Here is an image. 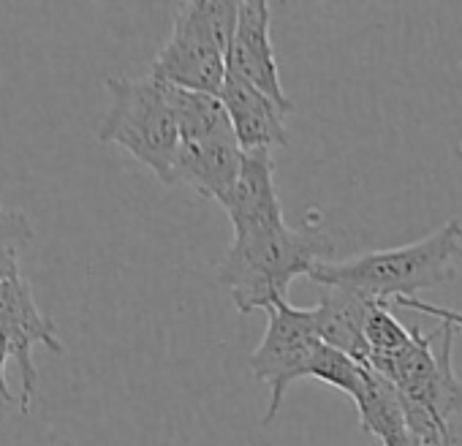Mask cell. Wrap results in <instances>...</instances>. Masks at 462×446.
Returning <instances> with one entry per match:
<instances>
[{"mask_svg": "<svg viewBox=\"0 0 462 446\" xmlns=\"http://www.w3.org/2000/svg\"><path fill=\"white\" fill-rule=\"evenodd\" d=\"M459 256L462 223L451 218L416 243L359 254L343 262H321L310 281L319 286H340L370 302L389 305V300L416 297L424 289L454 281Z\"/></svg>", "mask_w": 462, "mask_h": 446, "instance_id": "6da1fadb", "label": "cell"}, {"mask_svg": "<svg viewBox=\"0 0 462 446\" xmlns=\"http://www.w3.org/2000/svg\"><path fill=\"white\" fill-rule=\"evenodd\" d=\"M332 251L335 246L321 223L235 237L217 265V281L240 313L267 311L273 302L286 300L297 278H310L321 262H329Z\"/></svg>", "mask_w": 462, "mask_h": 446, "instance_id": "7a4b0ae2", "label": "cell"}, {"mask_svg": "<svg viewBox=\"0 0 462 446\" xmlns=\"http://www.w3.org/2000/svg\"><path fill=\"white\" fill-rule=\"evenodd\" d=\"M106 93L109 107L96 123L98 142L123 147L161 182L171 185L180 153V128L166 85L152 74L109 77Z\"/></svg>", "mask_w": 462, "mask_h": 446, "instance_id": "3957f363", "label": "cell"}, {"mask_svg": "<svg viewBox=\"0 0 462 446\" xmlns=\"http://www.w3.org/2000/svg\"><path fill=\"white\" fill-rule=\"evenodd\" d=\"M237 23L240 4L188 0L180 6L171 36L155 55L150 74L174 88L220 96Z\"/></svg>", "mask_w": 462, "mask_h": 446, "instance_id": "277c9868", "label": "cell"}, {"mask_svg": "<svg viewBox=\"0 0 462 446\" xmlns=\"http://www.w3.org/2000/svg\"><path fill=\"white\" fill-rule=\"evenodd\" d=\"M267 330L262 343L251 351V373L256 381L270 386V405L262 416V424H273L289 386L305 378L310 359L321 348V338L316 330L313 308H294L289 300L273 302L267 311Z\"/></svg>", "mask_w": 462, "mask_h": 446, "instance_id": "5b68a950", "label": "cell"}, {"mask_svg": "<svg viewBox=\"0 0 462 446\" xmlns=\"http://www.w3.org/2000/svg\"><path fill=\"white\" fill-rule=\"evenodd\" d=\"M0 338L6 340L12 359L20 367V378H23L20 397L28 413L39 389V367L33 359V348L47 346L50 351L63 354L66 346L58 335V324L42 313L33 286L25 278L0 283Z\"/></svg>", "mask_w": 462, "mask_h": 446, "instance_id": "8992f818", "label": "cell"}, {"mask_svg": "<svg viewBox=\"0 0 462 446\" xmlns=\"http://www.w3.org/2000/svg\"><path fill=\"white\" fill-rule=\"evenodd\" d=\"M270 20H273V9L264 0H245V4H240V23L226 66L228 71H235L237 77L259 88L289 115L291 101L281 82V69L270 39Z\"/></svg>", "mask_w": 462, "mask_h": 446, "instance_id": "52a82bcc", "label": "cell"}, {"mask_svg": "<svg viewBox=\"0 0 462 446\" xmlns=\"http://www.w3.org/2000/svg\"><path fill=\"white\" fill-rule=\"evenodd\" d=\"M235 237H254L286 227L283 204L275 188V161L270 150H248L243 155L240 182L226 207Z\"/></svg>", "mask_w": 462, "mask_h": 446, "instance_id": "ba28073f", "label": "cell"}, {"mask_svg": "<svg viewBox=\"0 0 462 446\" xmlns=\"http://www.w3.org/2000/svg\"><path fill=\"white\" fill-rule=\"evenodd\" d=\"M243 155L237 136H220L207 142H180L174 182L193 188L201 199L228 207L243 172Z\"/></svg>", "mask_w": 462, "mask_h": 446, "instance_id": "9c48e42d", "label": "cell"}, {"mask_svg": "<svg viewBox=\"0 0 462 446\" xmlns=\"http://www.w3.org/2000/svg\"><path fill=\"white\" fill-rule=\"evenodd\" d=\"M220 101L228 112L231 128L240 142V147L248 150H275L289 144L286 131V112L267 98L259 88L237 77L235 71H226V82L220 88Z\"/></svg>", "mask_w": 462, "mask_h": 446, "instance_id": "30bf717a", "label": "cell"}, {"mask_svg": "<svg viewBox=\"0 0 462 446\" xmlns=\"http://www.w3.org/2000/svg\"><path fill=\"white\" fill-rule=\"evenodd\" d=\"M375 302L340 289V286H319L316 330L324 346L337 348L356 359L359 365H370V346L365 338V327Z\"/></svg>", "mask_w": 462, "mask_h": 446, "instance_id": "8fae6325", "label": "cell"}, {"mask_svg": "<svg viewBox=\"0 0 462 446\" xmlns=\"http://www.w3.org/2000/svg\"><path fill=\"white\" fill-rule=\"evenodd\" d=\"M166 96L177 117L180 142H207V139H220V136H235V128H231V120L220 96L185 90L174 85H166Z\"/></svg>", "mask_w": 462, "mask_h": 446, "instance_id": "7c38bea8", "label": "cell"}, {"mask_svg": "<svg viewBox=\"0 0 462 446\" xmlns=\"http://www.w3.org/2000/svg\"><path fill=\"white\" fill-rule=\"evenodd\" d=\"M354 405L359 411L362 430L378 438V443H386L408 430L397 386L370 365L365 367V386Z\"/></svg>", "mask_w": 462, "mask_h": 446, "instance_id": "4fadbf2b", "label": "cell"}, {"mask_svg": "<svg viewBox=\"0 0 462 446\" xmlns=\"http://www.w3.org/2000/svg\"><path fill=\"white\" fill-rule=\"evenodd\" d=\"M33 237L36 232H33L31 218L23 209L6 207L0 201V283L23 278L20 265Z\"/></svg>", "mask_w": 462, "mask_h": 446, "instance_id": "5bb4252c", "label": "cell"}, {"mask_svg": "<svg viewBox=\"0 0 462 446\" xmlns=\"http://www.w3.org/2000/svg\"><path fill=\"white\" fill-rule=\"evenodd\" d=\"M365 367L367 365H359L348 354L321 343V348L316 351V357L308 365L305 378H319V381L340 389L343 395H348L356 403L362 395V386H365Z\"/></svg>", "mask_w": 462, "mask_h": 446, "instance_id": "9a60e30c", "label": "cell"}, {"mask_svg": "<svg viewBox=\"0 0 462 446\" xmlns=\"http://www.w3.org/2000/svg\"><path fill=\"white\" fill-rule=\"evenodd\" d=\"M365 338L370 346V359H386L400 354L413 340V330H405L386 302H375L365 327Z\"/></svg>", "mask_w": 462, "mask_h": 446, "instance_id": "2e32d148", "label": "cell"}, {"mask_svg": "<svg viewBox=\"0 0 462 446\" xmlns=\"http://www.w3.org/2000/svg\"><path fill=\"white\" fill-rule=\"evenodd\" d=\"M12 359V351L6 346V340L0 338V424L6 419H12L14 413H25L23 397L12 392L9 381H6V362Z\"/></svg>", "mask_w": 462, "mask_h": 446, "instance_id": "e0dca14e", "label": "cell"}, {"mask_svg": "<svg viewBox=\"0 0 462 446\" xmlns=\"http://www.w3.org/2000/svg\"><path fill=\"white\" fill-rule=\"evenodd\" d=\"M394 302H397V305H402V308H408V311H416V313L432 316V319H438L440 324H446V327H451L454 332H459V335H462V313H459V311L438 308V305L424 302V300H419V297H405V300H394Z\"/></svg>", "mask_w": 462, "mask_h": 446, "instance_id": "ac0fdd59", "label": "cell"}, {"mask_svg": "<svg viewBox=\"0 0 462 446\" xmlns=\"http://www.w3.org/2000/svg\"><path fill=\"white\" fill-rule=\"evenodd\" d=\"M381 446H421V443L405 430L402 435H397V438H392V441H386V443H381Z\"/></svg>", "mask_w": 462, "mask_h": 446, "instance_id": "d6986e66", "label": "cell"}]
</instances>
